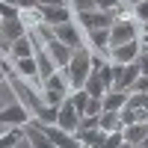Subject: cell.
<instances>
[{
  "mask_svg": "<svg viewBox=\"0 0 148 148\" xmlns=\"http://www.w3.org/2000/svg\"><path fill=\"white\" fill-rule=\"evenodd\" d=\"M92 74V51L89 47H77L71 56V62L65 68V77H68V86L71 89H83L86 77Z\"/></svg>",
  "mask_w": 148,
  "mask_h": 148,
  "instance_id": "1",
  "label": "cell"
},
{
  "mask_svg": "<svg viewBox=\"0 0 148 148\" xmlns=\"http://www.w3.org/2000/svg\"><path fill=\"white\" fill-rule=\"evenodd\" d=\"M42 98H45L47 107H59L68 98V77H65V71H53L51 77L42 80Z\"/></svg>",
  "mask_w": 148,
  "mask_h": 148,
  "instance_id": "2",
  "label": "cell"
},
{
  "mask_svg": "<svg viewBox=\"0 0 148 148\" xmlns=\"http://www.w3.org/2000/svg\"><path fill=\"white\" fill-rule=\"evenodd\" d=\"M136 24H139V21L133 18V15H121V18H116V24L110 27V47H119V45H125V42L139 39Z\"/></svg>",
  "mask_w": 148,
  "mask_h": 148,
  "instance_id": "3",
  "label": "cell"
},
{
  "mask_svg": "<svg viewBox=\"0 0 148 148\" xmlns=\"http://www.w3.org/2000/svg\"><path fill=\"white\" fill-rule=\"evenodd\" d=\"M119 12V9H116ZM116 12H104V9H89V12H74V24L89 33V30H101V27H113L116 24Z\"/></svg>",
  "mask_w": 148,
  "mask_h": 148,
  "instance_id": "4",
  "label": "cell"
},
{
  "mask_svg": "<svg viewBox=\"0 0 148 148\" xmlns=\"http://www.w3.org/2000/svg\"><path fill=\"white\" fill-rule=\"evenodd\" d=\"M27 121H33V116H30V110L24 107L21 101H18V104H9V107L0 110V133L9 130V127H24Z\"/></svg>",
  "mask_w": 148,
  "mask_h": 148,
  "instance_id": "5",
  "label": "cell"
},
{
  "mask_svg": "<svg viewBox=\"0 0 148 148\" xmlns=\"http://www.w3.org/2000/svg\"><path fill=\"white\" fill-rule=\"evenodd\" d=\"M36 15H39V21H45L47 27H56V24H68L74 21V9L71 6H39L36 9Z\"/></svg>",
  "mask_w": 148,
  "mask_h": 148,
  "instance_id": "6",
  "label": "cell"
},
{
  "mask_svg": "<svg viewBox=\"0 0 148 148\" xmlns=\"http://www.w3.org/2000/svg\"><path fill=\"white\" fill-rule=\"evenodd\" d=\"M113 74H116V80H113V89H121V92H130V86L136 83L139 77V65L136 62H113Z\"/></svg>",
  "mask_w": 148,
  "mask_h": 148,
  "instance_id": "7",
  "label": "cell"
},
{
  "mask_svg": "<svg viewBox=\"0 0 148 148\" xmlns=\"http://www.w3.org/2000/svg\"><path fill=\"white\" fill-rule=\"evenodd\" d=\"M56 125L62 127V130H68V133H74V130H77V125H80V113L74 110L71 98H65V101L59 104V116H56Z\"/></svg>",
  "mask_w": 148,
  "mask_h": 148,
  "instance_id": "8",
  "label": "cell"
},
{
  "mask_svg": "<svg viewBox=\"0 0 148 148\" xmlns=\"http://www.w3.org/2000/svg\"><path fill=\"white\" fill-rule=\"evenodd\" d=\"M139 51H142L139 39H133V42H125L119 47H110V59H113V62H121V65H125V62H136Z\"/></svg>",
  "mask_w": 148,
  "mask_h": 148,
  "instance_id": "9",
  "label": "cell"
},
{
  "mask_svg": "<svg viewBox=\"0 0 148 148\" xmlns=\"http://www.w3.org/2000/svg\"><path fill=\"white\" fill-rule=\"evenodd\" d=\"M53 33H56L59 42H65V45L71 47V51L83 47V36H80V30H77V24H74V21H68V24H56Z\"/></svg>",
  "mask_w": 148,
  "mask_h": 148,
  "instance_id": "10",
  "label": "cell"
},
{
  "mask_svg": "<svg viewBox=\"0 0 148 148\" xmlns=\"http://www.w3.org/2000/svg\"><path fill=\"white\" fill-rule=\"evenodd\" d=\"M0 30H3V36L9 42H18V39H24L30 30H27V24H24V15L21 18H9V21H0Z\"/></svg>",
  "mask_w": 148,
  "mask_h": 148,
  "instance_id": "11",
  "label": "cell"
},
{
  "mask_svg": "<svg viewBox=\"0 0 148 148\" xmlns=\"http://www.w3.org/2000/svg\"><path fill=\"white\" fill-rule=\"evenodd\" d=\"M24 133H27V139H30L33 148H56L51 139H47V133L36 125V121H27V125H24Z\"/></svg>",
  "mask_w": 148,
  "mask_h": 148,
  "instance_id": "12",
  "label": "cell"
},
{
  "mask_svg": "<svg viewBox=\"0 0 148 148\" xmlns=\"http://www.w3.org/2000/svg\"><path fill=\"white\" fill-rule=\"evenodd\" d=\"M15 71L21 74L24 80H42V74H39V62H36V56H24V59H15Z\"/></svg>",
  "mask_w": 148,
  "mask_h": 148,
  "instance_id": "13",
  "label": "cell"
},
{
  "mask_svg": "<svg viewBox=\"0 0 148 148\" xmlns=\"http://www.w3.org/2000/svg\"><path fill=\"white\" fill-rule=\"evenodd\" d=\"M121 133H125V142H130V145L139 148V142L148 136V121H133V125H125V127H121Z\"/></svg>",
  "mask_w": 148,
  "mask_h": 148,
  "instance_id": "14",
  "label": "cell"
},
{
  "mask_svg": "<svg viewBox=\"0 0 148 148\" xmlns=\"http://www.w3.org/2000/svg\"><path fill=\"white\" fill-rule=\"evenodd\" d=\"M98 127H101L104 133L121 130V116H119V110H104V113H101V119H98Z\"/></svg>",
  "mask_w": 148,
  "mask_h": 148,
  "instance_id": "15",
  "label": "cell"
},
{
  "mask_svg": "<svg viewBox=\"0 0 148 148\" xmlns=\"http://www.w3.org/2000/svg\"><path fill=\"white\" fill-rule=\"evenodd\" d=\"M83 89L89 92V98H104V95H107V83L101 80V74H98V71H92L89 77H86Z\"/></svg>",
  "mask_w": 148,
  "mask_h": 148,
  "instance_id": "16",
  "label": "cell"
},
{
  "mask_svg": "<svg viewBox=\"0 0 148 148\" xmlns=\"http://www.w3.org/2000/svg\"><path fill=\"white\" fill-rule=\"evenodd\" d=\"M101 104L104 110H121L127 104V92H121V89H107V95L101 98Z\"/></svg>",
  "mask_w": 148,
  "mask_h": 148,
  "instance_id": "17",
  "label": "cell"
},
{
  "mask_svg": "<svg viewBox=\"0 0 148 148\" xmlns=\"http://www.w3.org/2000/svg\"><path fill=\"white\" fill-rule=\"evenodd\" d=\"M89 45L95 47V51H110V27L89 30Z\"/></svg>",
  "mask_w": 148,
  "mask_h": 148,
  "instance_id": "18",
  "label": "cell"
},
{
  "mask_svg": "<svg viewBox=\"0 0 148 148\" xmlns=\"http://www.w3.org/2000/svg\"><path fill=\"white\" fill-rule=\"evenodd\" d=\"M12 56H15V59H24V56H33V39H30V33L24 36V39L12 42Z\"/></svg>",
  "mask_w": 148,
  "mask_h": 148,
  "instance_id": "19",
  "label": "cell"
},
{
  "mask_svg": "<svg viewBox=\"0 0 148 148\" xmlns=\"http://www.w3.org/2000/svg\"><path fill=\"white\" fill-rule=\"evenodd\" d=\"M9 18H21V9L12 3H0V21H9Z\"/></svg>",
  "mask_w": 148,
  "mask_h": 148,
  "instance_id": "20",
  "label": "cell"
},
{
  "mask_svg": "<svg viewBox=\"0 0 148 148\" xmlns=\"http://www.w3.org/2000/svg\"><path fill=\"white\" fill-rule=\"evenodd\" d=\"M121 142H125V133H121V130H113V133H107V139H104L101 148H119Z\"/></svg>",
  "mask_w": 148,
  "mask_h": 148,
  "instance_id": "21",
  "label": "cell"
},
{
  "mask_svg": "<svg viewBox=\"0 0 148 148\" xmlns=\"http://www.w3.org/2000/svg\"><path fill=\"white\" fill-rule=\"evenodd\" d=\"M98 119H101V116H80L77 130H95L98 127ZM77 130H74V133H77Z\"/></svg>",
  "mask_w": 148,
  "mask_h": 148,
  "instance_id": "22",
  "label": "cell"
},
{
  "mask_svg": "<svg viewBox=\"0 0 148 148\" xmlns=\"http://www.w3.org/2000/svg\"><path fill=\"white\" fill-rule=\"evenodd\" d=\"M133 18H136L139 24H145V21H148V0H139V3L133 6Z\"/></svg>",
  "mask_w": 148,
  "mask_h": 148,
  "instance_id": "23",
  "label": "cell"
},
{
  "mask_svg": "<svg viewBox=\"0 0 148 148\" xmlns=\"http://www.w3.org/2000/svg\"><path fill=\"white\" fill-rule=\"evenodd\" d=\"M68 6L74 12H89V9H95V0H68Z\"/></svg>",
  "mask_w": 148,
  "mask_h": 148,
  "instance_id": "24",
  "label": "cell"
},
{
  "mask_svg": "<svg viewBox=\"0 0 148 148\" xmlns=\"http://www.w3.org/2000/svg\"><path fill=\"white\" fill-rule=\"evenodd\" d=\"M95 9H104V12H116V9H121V0H95Z\"/></svg>",
  "mask_w": 148,
  "mask_h": 148,
  "instance_id": "25",
  "label": "cell"
},
{
  "mask_svg": "<svg viewBox=\"0 0 148 148\" xmlns=\"http://www.w3.org/2000/svg\"><path fill=\"white\" fill-rule=\"evenodd\" d=\"M136 65H139V74H148V51L142 47L139 56H136Z\"/></svg>",
  "mask_w": 148,
  "mask_h": 148,
  "instance_id": "26",
  "label": "cell"
},
{
  "mask_svg": "<svg viewBox=\"0 0 148 148\" xmlns=\"http://www.w3.org/2000/svg\"><path fill=\"white\" fill-rule=\"evenodd\" d=\"M18 6H21V9H33V12H36V9H39V0H18Z\"/></svg>",
  "mask_w": 148,
  "mask_h": 148,
  "instance_id": "27",
  "label": "cell"
},
{
  "mask_svg": "<svg viewBox=\"0 0 148 148\" xmlns=\"http://www.w3.org/2000/svg\"><path fill=\"white\" fill-rule=\"evenodd\" d=\"M65 3V0H39V6H62ZM68 6V3H65Z\"/></svg>",
  "mask_w": 148,
  "mask_h": 148,
  "instance_id": "28",
  "label": "cell"
},
{
  "mask_svg": "<svg viewBox=\"0 0 148 148\" xmlns=\"http://www.w3.org/2000/svg\"><path fill=\"white\" fill-rule=\"evenodd\" d=\"M12 148H33V145H30V139H27V133H24V139H21V142H15Z\"/></svg>",
  "mask_w": 148,
  "mask_h": 148,
  "instance_id": "29",
  "label": "cell"
},
{
  "mask_svg": "<svg viewBox=\"0 0 148 148\" xmlns=\"http://www.w3.org/2000/svg\"><path fill=\"white\" fill-rule=\"evenodd\" d=\"M139 45H142V47H148V30H145V36H142V39H139Z\"/></svg>",
  "mask_w": 148,
  "mask_h": 148,
  "instance_id": "30",
  "label": "cell"
},
{
  "mask_svg": "<svg viewBox=\"0 0 148 148\" xmlns=\"http://www.w3.org/2000/svg\"><path fill=\"white\" fill-rule=\"evenodd\" d=\"M0 3H12V6H18V0H0ZM21 9V6H18Z\"/></svg>",
  "mask_w": 148,
  "mask_h": 148,
  "instance_id": "31",
  "label": "cell"
},
{
  "mask_svg": "<svg viewBox=\"0 0 148 148\" xmlns=\"http://www.w3.org/2000/svg\"><path fill=\"white\" fill-rule=\"evenodd\" d=\"M119 148H136V145H130V142H121V145H119Z\"/></svg>",
  "mask_w": 148,
  "mask_h": 148,
  "instance_id": "32",
  "label": "cell"
},
{
  "mask_svg": "<svg viewBox=\"0 0 148 148\" xmlns=\"http://www.w3.org/2000/svg\"><path fill=\"white\" fill-rule=\"evenodd\" d=\"M139 148H148V136H145V139H142V142H139Z\"/></svg>",
  "mask_w": 148,
  "mask_h": 148,
  "instance_id": "33",
  "label": "cell"
},
{
  "mask_svg": "<svg viewBox=\"0 0 148 148\" xmlns=\"http://www.w3.org/2000/svg\"><path fill=\"white\" fill-rule=\"evenodd\" d=\"M125 3H130V6H136V3H139V0H125Z\"/></svg>",
  "mask_w": 148,
  "mask_h": 148,
  "instance_id": "34",
  "label": "cell"
},
{
  "mask_svg": "<svg viewBox=\"0 0 148 148\" xmlns=\"http://www.w3.org/2000/svg\"><path fill=\"white\" fill-rule=\"evenodd\" d=\"M145 110H148V101H145Z\"/></svg>",
  "mask_w": 148,
  "mask_h": 148,
  "instance_id": "35",
  "label": "cell"
},
{
  "mask_svg": "<svg viewBox=\"0 0 148 148\" xmlns=\"http://www.w3.org/2000/svg\"><path fill=\"white\" fill-rule=\"evenodd\" d=\"M145 51H148V47H145Z\"/></svg>",
  "mask_w": 148,
  "mask_h": 148,
  "instance_id": "36",
  "label": "cell"
},
{
  "mask_svg": "<svg viewBox=\"0 0 148 148\" xmlns=\"http://www.w3.org/2000/svg\"><path fill=\"white\" fill-rule=\"evenodd\" d=\"M65 3H68V0H65Z\"/></svg>",
  "mask_w": 148,
  "mask_h": 148,
  "instance_id": "37",
  "label": "cell"
}]
</instances>
